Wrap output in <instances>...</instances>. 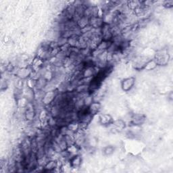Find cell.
Instances as JSON below:
<instances>
[{
    "mask_svg": "<svg viewBox=\"0 0 173 173\" xmlns=\"http://www.w3.org/2000/svg\"><path fill=\"white\" fill-rule=\"evenodd\" d=\"M134 84V79L129 78V79L124 80V82L122 83V88L124 90L128 91L129 89H131L132 85Z\"/></svg>",
    "mask_w": 173,
    "mask_h": 173,
    "instance_id": "cell-1",
    "label": "cell"
}]
</instances>
